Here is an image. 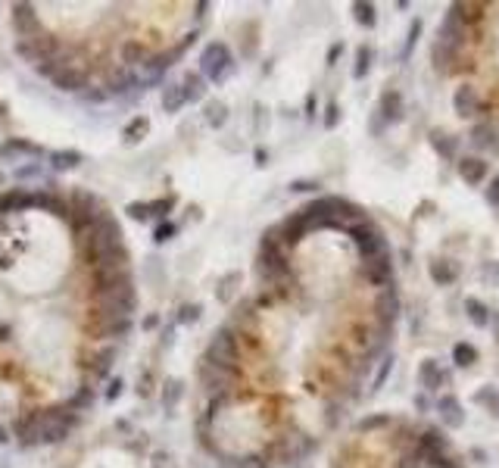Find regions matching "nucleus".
<instances>
[{
  "label": "nucleus",
  "mask_w": 499,
  "mask_h": 468,
  "mask_svg": "<svg viewBox=\"0 0 499 468\" xmlns=\"http://www.w3.org/2000/svg\"><path fill=\"white\" fill-rule=\"evenodd\" d=\"M137 287L116 212L81 184L0 191V428L81 422L134 331Z\"/></svg>",
  "instance_id": "f257e3e1"
},
{
  "label": "nucleus",
  "mask_w": 499,
  "mask_h": 468,
  "mask_svg": "<svg viewBox=\"0 0 499 468\" xmlns=\"http://www.w3.org/2000/svg\"><path fill=\"white\" fill-rule=\"evenodd\" d=\"M197 3H12L16 50L56 91L91 103L162 85L200 28H172Z\"/></svg>",
  "instance_id": "f03ea898"
},
{
  "label": "nucleus",
  "mask_w": 499,
  "mask_h": 468,
  "mask_svg": "<svg viewBox=\"0 0 499 468\" xmlns=\"http://www.w3.org/2000/svg\"><path fill=\"white\" fill-rule=\"evenodd\" d=\"M465 35H468L465 19H462V12H459V3H453L446 10V16H443L440 31H437V41H434V50H430L434 66L440 69V72H449L453 62L459 60L462 47H465Z\"/></svg>",
  "instance_id": "7ed1b4c3"
},
{
  "label": "nucleus",
  "mask_w": 499,
  "mask_h": 468,
  "mask_svg": "<svg viewBox=\"0 0 499 468\" xmlns=\"http://www.w3.org/2000/svg\"><path fill=\"white\" fill-rule=\"evenodd\" d=\"M231 69H234V53H231V47L225 41H209L203 47V53H200V69L197 72L203 75L209 85H222L225 78L231 75Z\"/></svg>",
  "instance_id": "20e7f679"
},
{
  "label": "nucleus",
  "mask_w": 499,
  "mask_h": 468,
  "mask_svg": "<svg viewBox=\"0 0 499 468\" xmlns=\"http://www.w3.org/2000/svg\"><path fill=\"white\" fill-rule=\"evenodd\" d=\"M347 234L353 237V243H356V250H359L362 262H368V259H374V256L387 253V241H384V234H380V228H378L374 222H368V218H362V222L349 225Z\"/></svg>",
  "instance_id": "39448f33"
},
{
  "label": "nucleus",
  "mask_w": 499,
  "mask_h": 468,
  "mask_svg": "<svg viewBox=\"0 0 499 468\" xmlns=\"http://www.w3.org/2000/svg\"><path fill=\"white\" fill-rule=\"evenodd\" d=\"M44 147L28 137H6L0 144V162H28V159H41Z\"/></svg>",
  "instance_id": "423d86ee"
},
{
  "label": "nucleus",
  "mask_w": 499,
  "mask_h": 468,
  "mask_svg": "<svg viewBox=\"0 0 499 468\" xmlns=\"http://www.w3.org/2000/svg\"><path fill=\"white\" fill-rule=\"evenodd\" d=\"M362 275H365V281H368V284H374V287L390 284V278H393V256H390V250H387V253H380V256H374V259H368V262H362Z\"/></svg>",
  "instance_id": "0eeeda50"
},
{
  "label": "nucleus",
  "mask_w": 499,
  "mask_h": 468,
  "mask_svg": "<svg viewBox=\"0 0 499 468\" xmlns=\"http://www.w3.org/2000/svg\"><path fill=\"white\" fill-rule=\"evenodd\" d=\"M437 415H440L443 428H449V431L465 428V409H462L459 397H453V393H443V397L437 399Z\"/></svg>",
  "instance_id": "6e6552de"
},
{
  "label": "nucleus",
  "mask_w": 499,
  "mask_h": 468,
  "mask_svg": "<svg viewBox=\"0 0 499 468\" xmlns=\"http://www.w3.org/2000/svg\"><path fill=\"white\" fill-rule=\"evenodd\" d=\"M453 112L462 119H471L480 112V94L474 85H459L453 94Z\"/></svg>",
  "instance_id": "1a4fd4ad"
},
{
  "label": "nucleus",
  "mask_w": 499,
  "mask_h": 468,
  "mask_svg": "<svg viewBox=\"0 0 499 468\" xmlns=\"http://www.w3.org/2000/svg\"><path fill=\"white\" fill-rule=\"evenodd\" d=\"M459 178L465 181V184L478 187L487 181V172H490V166H487V159H480V156H462L459 159Z\"/></svg>",
  "instance_id": "9d476101"
},
{
  "label": "nucleus",
  "mask_w": 499,
  "mask_h": 468,
  "mask_svg": "<svg viewBox=\"0 0 499 468\" xmlns=\"http://www.w3.org/2000/svg\"><path fill=\"white\" fill-rule=\"evenodd\" d=\"M374 312H378V318H380L384 328H393V318L399 315V293L393 291V284L384 287V291L378 293V300H374Z\"/></svg>",
  "instance_id": "9b49d317"
},
{
  "label": "nucleus",
  "mask_w": 499,
  "mask_h": 468,
  "mask_svg": "<svg viewBox=\"0 0 499 468\" xmlns=\"http://www.w3.org/2000/svg\"><path fill=\"white\" fill-rule=\"evenodd\" d=\"M468 141H471L474 150H499V131L493 122H478L468 135Z\"/></svg>",
  "instance_id": "f8f14e48"
},
{
  "label": "nucleus",
  "mask_w": 499,
  "mask_h": 468,
  "mask_svg": "<svg viewBox=\"0 0 499 468\" xmlns=\"http://www.w3.org/2000/svg\"><path fill=\"white\" fill-rule=\"evenodd\" d=\"M418 384H421V390H424V393L440 390V384H443V372H440V365H437L434 359H424L421 365H418Z\"/></svg>",
  "instance_id": "ddd939ff"
},
{
  "label": "nucleus",
  "mask_w": 499,
  "mask_h": 468,
  "mask_svg": "<svg viewBox=\"0 0 499 468\" xmlns=\"http://www.w3.org/2000/svg\"><path fill=\"white\" fill-rule=\"evenodd\" d=\"M159 103L166 112H181V106H187V94L181 87V81H168L159 94Z\"/></svg>",
  "instance_id": "4468645a"
},
{
  "label": "nucleus",
  "mask_w": 499,
  "mask_h": 468,
  "mask_svg": "<svg viewBox=\"0 0 499 468\" xmlns=\"http://www.w3.org/2000/svg\"><path fill=\"white\" fill-rule=\"evenodd\" d=\"M428 275H430V281H434V284L446 287V284H455V278H459V268H455L453 259H434V262L428 266Z\"/></svg>",
  "instance_id": "2eb2a0df"
},
{
  "label": "nucleus",
  "mask_w": 499,
  "mask_h": 468,
  "mask_svg": "<svg viewBox=\"0 0 499 468\" xmlns=\"http://www.w3.org/2000/svg\"><path fill=\"white\" fill-rule=\"evenodd\" d=\"M380 116L387 119V122H399V119H403V94L399 91H384L380 94Z\"/></svg>",
  "instance_id": "dca6fc26"
},
{
  "label": "nucleus",
  "mask_w": 499,
  "mask_h": 468,
  "mask_svg": "<svg viewBox=\"0 0 499 468\" xmlns=\"http://www.w3.org/2000/svg\"><path fill=\"white\" fill-rule=\"evenodd\" d=\"M206 85H209V81H206L200 72L181 75V87H184V94H187V103H200V100L206 97Z\"/></svg>",
  "instance_id": "f3484780"
},
{
  "label": "nucleus",
  "mask_w": 499,
  "mask_h": 468,
  "mask_svg": "<svg viewBox=\"0 0 499 468\" xmlns=\"http://www.w3.org/2000/svg\"><path fill=\"white\" fill-rule=\"evenodd\" d=\"M465 315H468V322H471L474 328H490V315H493V312L487 309L478 297H465Z\"/></svg>",
  "instance_id": "a211bd4d"
},
{
  "label": "nucleus",
  "mask_w": 499,
  "mask_h": 468,
  "mask_svg": "<svg viewBox=\"0 0 499 468\" xmlns=\"http://www.w3.org/2000/svg\"><path fill=\"white\" fill-rule=\"evenodd\" d=\"M81 162H85V156H81L78 150H53V153H50V166H53L56 172H72Z\"/></svg>",
  "instance_id": "6ab92c4d"
},
{
  "label": "nucleus",
  "mask_w": 499,
  "mask_h": 468,
  "mask_svg": "<svg viewBox=\"0 0 499 468\" xmlns=\"http://www.w3.org/2000/svg\"><path fill=\"white\" fill-rule=\"evenodd\" d=\"M203 119L209 128H222L225 122H228V106L222 103V100H206L203 103Z\"/></svg>",
  "instance_id": "aec40b11"
},
{
  "label": "nucleus",
  "mask_w": 499,
  "mask_h": 468,
  "mask_svg": "<svg viewBox=\"0 0 499 468\" xmlns=\"http://www.w3.org/2000/svg\"><path fill=\"white\" fill-rule=\"evenodd\" d=\"M150 135V119L147 116H134L128 125L122 128V141L125 144H137V141H143V137Z\"/></svg>",
  "instance_id": "412c9836"
},
{
  "label": "nucleus",
  "mask_w": 499,
  "mask_h": 468,
  "mask_svg": "<svg viewBox=\"0 0 499 468\" xmlns=\"http://www.w3.org/2000/svg\"><path fill=\"white\" fill-rule=\"evenodd\" d=\"M353 19L362 25V28H374V25H378V6L365 3V0H356L353 3Z\"/></svg>",
  "instance_id": "4be33fe9"
},
{
  "label": "nucleus",
  "mask_w": 499,
  "mask_h": 468,
  "mask_svg": "<svg viewBox=\"0 0 499 468\" xmlns=\"http://www.w3.org/2000/svg\"><path fill=\"white\" fill-rule=\"evenodd\" d=\"M430 144H434V150L443 159H453L455 156V137L446 135V131H430Z\"/></svg>",
  "instance_id": "5701e85b"
},
{
  "label": "nucleus",
  "mask_w": 499,
  "mask_h": 468,
  "mask_svg": "<svg viewBox=\"0 0 499 468\" xmlns=\"http://www.w3.org/2000/svg\"><path fill=\"white\" fill-rule=\"evenodd\" d=\"M453 362L459 368L474 365V362H478V349H474V343H465V340L455 343V347H453Z\"/></svg>",
  "instance_id": "b1692460"
},
{
  "label": "nucleus",
  "mask_w": 499,
  "mask_h": 468,
  "mask_svg": "<svg viewBox=\"0 0 499 468\" xmlns=\"http://www.w3.org/2000/svg\"><path fill=\"white\" fill-rule=\"evenodd\" d=\"M393 422V415L390 412H374V415H368V418H362L359 424H356V431L359 434H371V431H380V428H387V424Z\"/></svg>",
  "instance_id": "393cba45"
},
{
  "label": "nucleus",
  "mask_w": 499,
  "mask_h": 468,
  "mask_svg": "<svg viewBox=\"0 0 499 468\" xmlns=\"http://www.w3.org/2000/svg\"><path fill=\"white\" fill-rule=\"evenodd\" d=\"M181 397H184V384H181L178 378H168L166 384H162V406H166V409H175Z\"/></svg>",
  "instance_id": "a878e982"
},
{
  "label": "nucleus",
  "mask_w": 499,
  "mask_h": 468,
  "mask_svg": "<svg viewBox=\"0 0 499 468\" xmlns=\"http://www.w3.org/2000/svg\"><path fill=\"white\" fill-rule=\"evenodd\" d=\"M474 403L484 406V409H490L493 415H499V390L496 387H480V390L474 393Z\"/></svg>",
  "instance_id": "bb28decb"
},
{
  "label": "nucleus",
  "mask_w": 499,
  "mask_h": 468,
  "mask_svg": "<svg viewBox=\"0 0 499 468\" xmlns=\"http://www.w3.org/2000/svg\"><path fill=\"white\" fill-rule=\"evenodd\" d=\"M368 69H371V47H365L362 44L359 50H356V66H353V78H365Z\"/></svg>",
  "instance_id": "cd10ccee"
},
{
  "label": "nucleus",
  "mask_w": 499,
  "mask_h": 468,
  "mask_svg": "<svg viewBox=\"0 0 499 468\" xmlns=\"http://www.w3.org/2000/svg\"><path fill=\"white\" fill-rule=\"evenodd\" d=\"M390 372H393V353L380 359V368H378V374H374V381H371V393H378L380 387H384V381L390 378Z\"/></svg>",
  "instance_id": "c85d7f7f"
},
{
  "label": "nucleus",
  "mask_w": 499,
  "mask_h": 468,
  "mask_svg": "<svg viewBox=\"0 0 499 468\" xmlns=\"http://www.w3.org/2000/svg\"><path fill=\"white\" fill-rule=\"evenodd\" d=\"M175 231H178V225H175V222H168V218H166V222H156V228H153V241H156V243L172 241V234H175Z\"/></svg>",
  "instance_id": "c756f323"
},
{
  "label": "nucleus",
  "mask_w": 499,
  "mask_h": 468,
  "mask_svg": "<svg viewBox=\"0 0 499 468\" xmlns=\"http://www.w3.org/2000/svg\"><path fill=\"white\" fill-rule=\"evenodd\" d=\"M200 303H187V306H181L178 309V324H193L200 318Z\"/></svg>",
  "instance_id": "7c9ffc66"
},
{
  "label": "nucleus",
  "mask_w": 499,
  "mask_h": 468,
  "mask_svg": "<svg viewBox=\"0 0 499 468\" xmlns=\"http://www.w3.org/2000/svg\"><path fill=\"white\" fill-rule=\"evenodd\" d=\"M484 197H487V203L496 206V209H499V175H496V178H490V184H487Z\"/></svg>",
  "instance_id": "2f4dec72"
},
{
  "label": "nucleus",
  "mask_w": 499,
  "mask_h": 468,
  "mask_svg": "<svg viewBox=\"0 0 499 468\" xmlns=\"http://www.w3.org/2000/svg\"><path fill=\"white\" fill-rule=\"evenodd\" d=\"M337 122H340V106L328 103V110H324V128H337Z\"/></svg>",
  "instance_id": "473e14b6"
},
{
  "label": "nucleus",
  "mask_w": 499,
  "mask_h": 468,
  "mask_svg": "<svg viewBox=\"0 0 499 468\" xmlns=\"http://www.w3.org/2000/svg\"><path fill=\"white\" fill-rule=\"evenodd\" d=\"M315 187H318V181H293V184H290V191L306 193V191H315Z\"/></svg>",
  "instance_id": "72a5a7b5"
},
{
  "label": "nucleus",
  "mask_w": 499,
  "mask_h": 468,
  "mask_svg": "<svg viewBox=\"0 0 499 468\" xmlns=\"http://www.w3.org/2000/svg\"><path fill=\"white\" fill-rule=\"evenodd\" d=\"M484 275H487V278H493V284L499 287V262H487V266H484Z\"/></svg>",
  "instance_id": "f704fd0d"
},
{
  "label": "nucleus",
  "mask_w": 499,
  "mask_h": 468,
  "mask_svg": "<svg viewBox=\"0 0 499 468\" xmlns=\"http://www.w3.org/2000/svg\"><path fill=\"white\" fill-rule=\"evenodd\" d=\"M340 53H343V44H340V41H337V44H331V50H328V66H334V62H337V56H340Z\"/></svg>",
  "instance_id": "c9c22d12"
},
{
  "label": "nucleus",
  "mask_w": 499,
  "mask_h": 468,
  "mask_svg": "<svg viewBox=\"0 0 499 468\" xmlns=\"http://www.w3.org/2000/svg\"><path fill=\"white\" fill-rule=\"evenodd\" d=\"M153 468H172V459H168L166 453H159V456L153 459Z\"/></svg>",
  "instance_id": "e433bc0d"
},
{
  "label": "nucleus",
  "mask_w": 499,
  "mask_h": 468,
  "mask_svg": "<svg viewBox=\"0 0 499 468\" xmlns=\"http://www.w3.org/2000/svg\"><path fill=\"white\" fill-rule=\"evenodd\" d=\"M119 393H122V381H110V393H106V399H116Z\"/></svg>",
  "instance_id": "4c0bfd02"
},
{
  "label": "nucleus",
  "mask_w": 499,
  "mask_h": 468,
  "mask_svg": "<svg viewBox=\"0 0 499 468\" xmlns=\"http://www.w3.org/2000/svg\"><path fill=\"white\" fill-rule=\"evenodd\" d=\"M306 116L315 119V94H309V97H306Z\"/></svg>",
  "instance_id": "58836bf2"
},
{
  "label": "nucleus",
  "mask_w": 499,
  "mask_h": 468,
  "mask_svg": "<svg viewBox=\"0 0 499 468\" xmlns=\"http://www.w3.org/2000/svg\"><path fill=\"white\" fill-rule=\"evenodd\" d=\"M156 324H159V315H147V322H143V328H156Z\"/></svg>",
  "instance_id": "ea45409f"
},
{
  "label": "nucleus",
  "mask_w": 499,
  "mask_h": 468,
  "mask_svg": "<svg viewBox=\"0 0 499 468\" xmlns=\"http://www.w3.org/2000/svg\"><path fill=\"white\" fill-rule=\"evenodd\" d=\"M265 159H268L265 150H256V166H265Z\"/></svg>",
  "instance_id": "a19ab883"
},
{
  "label": "nucleus",
  "mask_w": 499,
  "mask_h": 468,
  "mask_svg": "<svg viewBox=\"0 0 499 468\" xmlns=\"http://www.w3.org/2000/svg\"><path fill=\"white\" fill-rule=\"evenodd\" d=\"M3 184H6V175H3V172H0V191H3Z\"/></svg>",
  "instance_id": "79ce46f5"
},
{
  "label": "nucleus",
  "mask_w": 499,
  "mask_h": 468,
  "mask_svg": "<svg viewBox=\"0 0 499 468\" xmlns=\"http://www.w3.org/2000/svg\"><path fill=\"white\" fill-rule=\"evenodd\" d=\"M3 110H6V106H3V103H0V116H3Z\"/></svg>",
  "instance_id": "37998d69"
}]
</instances>
